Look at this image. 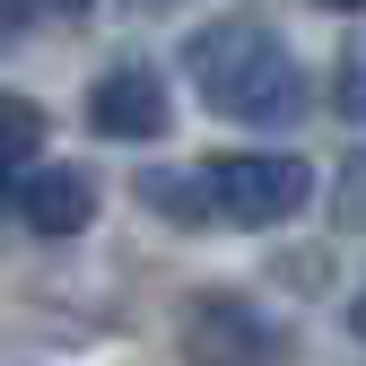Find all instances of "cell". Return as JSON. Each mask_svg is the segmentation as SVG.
<instances>
[{
    "instance_id": "6da1fadb",
    "label": "cell",
    "mask_w": 366,
    "mask_h": 366,
    "mask_svg": "<svg viewBox=\"0 0 366 366\" xmlns=\"http://www.w3.org/2000/svg\"><path fill=\"white\" fill-rule=\"evenodd\" d=\"M183 70H192L201 105L227 122H297L305 114V70L262 18H209L183 44Z\"/></svg>"
},
{
    "instance_id": "7a4b0ae2",
    "label": "cell",
    "mask_w": 366,
    "mask_h": 366,
    "mask_svg": "<svg viewBox=\"0 0 366 366\" xmlns=\"http://www.w3.org/2000/svg\"><path fill=\"white\" fill-rule=\"evenodd\" d=\"M209 201L227 227H288L314 201V174L305 157H280V149H227L209 157Z\"/></svg>"
},
{
    "instance_id": "3957f363",
    "label": "cell",
    "mask_w": 366,
    "mask_h": 366,
    "mask_svg": "<svg viewBox=\"0 0 366 366\" xmlns=\"http://www.w3.org/2000/svg\"><path fill=\"white\" fill-rule=\"evenodd\" d=\"M288 332L244 288H201L183 305V366H280Z\"/></svg>"
},
{
    "instance_id": "277c9868",
    "label": "cell",
    "mask_w": 366,
    "mask_h": 366,
    "mask_svg": "<svg viewBox=\"0 0 366 366\" xmlns=\"http://www.w3.org/2000/svg\"><path fill=\"white\" fill-rule=\"evenodd\" d=\"M87 122H97L105 140H157L174 122V97H166V79L149 61H122V70H105L87 87Z\"/></svg>"
},
{
    "instance_id": "5b68a950",
    "label": "cell",
    "mask_w": 366,
    "mask_h": 366,
    "mask_svg": "<svg viewBox=\"0 0 366 366\" xmlns=\"http://www.w3.org/2000/svg\"><path fill=\"white\" fill-rule=\"evenodd\" d=\"M9 201H18V227H35V236H79L97 218V183L79 166H26L9 183Z\"/></svg>"
},
{
    "instance_id": "8992f818",
    "label": "cell",
    "mask_w": 366,
    "mask_h": 366,
    "mask_svg": "<svg viewBox=\"0 0 366 366\" xmlns=\"http://www.w3.org/2000/svg\"><path fill=\"white\" fill-rule=\"evenodd\" d=\"M140 201L157 209V218H174V227H209L218 218V201H209V166H149L140 174Z\"/></svg>"
},
{
    "instance_id": "52a82bcc",
    "label": "cell",
    "mask_w": 366,
    "mask_h": 366,
    "mask_svg": "<svg viewBox=\"0 0 366 366\" xmlns=\"http://www.w3.org/2000/svg\"><path fill=\"white\" fill-rule=\"evenodd\" d=\"M35 157H44V105L0 87V192H9V183H18Z\"/></svg>"
},
{
    "instance_id": "ba28073f",
    "label": "cell",
    "mask_w": 366,
    "mask_h": 366,
    "mask_svg": "<svg viewBox=\"0 0 366 366\" xmlns=\"http://www.w3.org/2000/svg\"><path fill=\"white\" fill-rule=\"evenodd\" d=\"M332 97H340V114H349V122H366V61H357V53L340 61V79H332Z\"/></svg>"
},
{
    "instance_id": "9c48e42d",
    "label": "cell",
    "mask_w": 366,
    "mask_h": 366,
    "mask_svg": "<svg viewBox=\"0 0 366 366\" xmlns=\"http://www.w3.org/2000/svg\"><path fill=\"white\" fill-rule=\"evenodd\" d=\"M340 218H349V227H366V157H349V166H340Z\"/></svg>"
},
{
    "instance_id": "30bf717a",
    "label": "cell",
    "mask_w": 366,
    "mask_h": 366,
    "mask_svg": "<svg viewBox=\"0 0 366 366\" xmlns=\"http://www.w3.org/2000/svg\"><path fill=\"white\" fill-rule=\"evenodd\" d=\"M35 26V9H26V0H0V44H9V35H26Z\"/></svg>"
},
{
    "instance_id": "8fae6325",
    "label": "cell",
    "mask_w": 366,
    "mask_h": 366,
    "mask_svg": "<svg viewBox=\"0 0 366 366\" xmlns=\"http://www.w3.org/2000/svg\"><path fill=\"white\" fill-rule=\"evenodd\" d=\"M26 9H35V26H44V18H79L87 0H26Z\"/></svg>"
},
{
    "instance_id": "7c38bea8",
    "label": "cell",
    "mask_w": 366,
    "mask_h": 366,
    "mask_svg": "<svg viewBox=\"0 0 366 366\" xmlns=\"http://www.w3.org/2000/svg\"><path fill=\"white\" fill-rule=\"evenodd\" d=\"M349 332H357V340H366V288H357V297H349Z\"/></svg>"
},
{
    "instance_id": "4fadbf2b",
    "label": "cell",
    "mask_w": 366,
    "mask_h": 366,
    "mask_svg": "<svg viewBox=\"0 0 366 366\" xmlns=\"http://www.w3.org/2000/svg\"><path fill=\"white\" fill-rule=\"evenodd\" d=\"M131 9H174V0H131Z\"/></svg>"
},
{
    "instance_id": "5bb4252c",
    "label": "cell",
    "mask_w": 366,
    "mask_h": 366,
    "mask_svg": "<svg viewBox=\"0 0 366 366\" xmlns=\"http://www.w3.org/2000/svg\"><path fill=\"white\" fill-rule=\"evenodd\" d=\"M323 9H366V0H323Z\"/></svg>"
}]
</instances>
